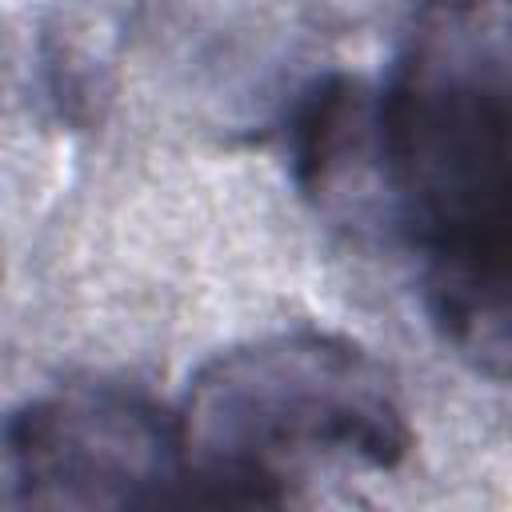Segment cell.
Returning a JSON list of instances; mask_svg holds the SVG:
<instances>
[{"label":"cell","mask_w":512,"mask_h":512,"mask_svg":"<svg viewBox=\"0 0 512 512\" xmlns=\"http://www.w3.org/2000/svg\"><path fill=\"white\" fill-rule=\"evenodd\" d=\"M292 184L408 264L440 344L512 388V0H416L376 84L284 104Z\"/></svg>","instance_id":"obj_1"},{"label":"cell","mask_w":512,"mask_h":512,"mask_svg":"<svg viewBox=\"0 0 512 512\" xmlns=\"http://www.w3.org/2000/svg\"><path fill=\"white\" fill-rule=\"evenodd\" d=\"M184 504H288L320 476L392 472L412 424L392 372L352 336L288 328L208 356L176 400Z\"/></svg>","instance_id":"obj_2"},{"label":"cell","mask_w":512,"mask_h":512,"mask_svg":"<svg viewBox=\"0 0 512 512\" xmlns=\"http://www.w3.org/2000/svg\"><path fill=\"white\" fill-rule=\"evenodd\" d=\"M4 508L184 504L176 412L120 380L28 396L4 424Z\"/></svg>","instance_id":"obj_3"}]
</instances>
